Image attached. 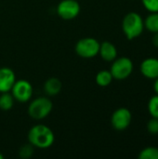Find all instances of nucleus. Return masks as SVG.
<instances>
[{"instance_id": "4468645a", "label": "nucleus", "mask_w": 158, "mask_h": 159, "mask_svg": "<svg viewBox=\"0 0 158 159\" xmlns=\"http://www.w3.org/2000/svg\"><path fill=\"white\" fill-rule=\"evenodd\" d=\"M144 28L151 33L158 32V12H150L144 19Z\"/></svg>"}, {"instance_id": "20e7f679", "label": "nucleus", "mask_w": 158, "mask_h": 159, "mask_svg": "<svg viewBox=\"0 0 158 159\" xmlns=\"http://www.w3.org/2000/svg\"><path fill=\"white\" fill-rule=\"evenodd\" d=\"M134 70V64L131 59L128 57H117L112 61L110 72L115 80H125L129 78Z\"/></svg>"}, {"instance_id": "f257e3e1", "label": "nucleus", "mask_w": 158, "mask_h": 159, "mask_svg": "<svg viewBox=\"0 0 158 159\" xmlns=\"http://www.w3.org/2000/svg\"><path fill=\"white\" fill-rule=\"evenodd\" d=\"M27 139L28 143L34 148L47 149L54 144L55 134L48 126L36 124L29 129Z\"/></svg>"}, {"instance_id": "6e6552de", "label": "nucleus", "mask_w": 158, "mask_h": 159, "mask_svg": "<svg viewBox=\"0 0 158 159\" xmlns=\"http://www.w3.org/2000/svg\"><path fill=\"white\" fill-rule=\"evenodd\" d=\"M132 114L126 107L116 109L111 116V125L117 131L126 130L131 124Z\"/></svg>"}, {"instance_id": "0eeeda50", "label": "nucleus", "mask_w": 158, "mask_h": 159, "mask_svg": "<svg viewBox=\"0 0 158 159\" xmlns=\"http://www.w3.org/2000/svg\"><path fill=\"white\" fill-rule=\"evenodd\" d=\"M80 10L81 7L77 0H61L56 7L58 16L64 20H72L77 18Z\"/></svg>"}, {"instance_id": "6ab92c4d", "label": "nucleus", "mask_w": 158, "mask_h": 159, "mask_svg": "<svg viewBox=\"0 0 158 159\" xmlns=\"http://www.w3.org/2000/svg\"><path fill=\"white\" fill-rule=\"evenodd\" d=\"M142 3L149 12H158V0H142Z\"/></svg>"}, {"instance_id": "4be33fe9", "label": "nucleus", "mask_w": 158, "mask_h": 159, "mask_svg": "<svg viewBox=\"0 0 158 159\" xmlns=\"http://www.w3.org/2000/svg\"><path fill=\"white\" fill-rule=\"evenodd\" d=\"M153 88H154V90H155L156 94H157L158 95V77L155 79V82H154V86H153Z\"/></svg>"}, {"instance_id": "f8f14e48", "label": "nucleus", "mask_w": 158, "mask_h": 159, "mask_svg": "<svg viewBox=\"0 0 158 159\" xmlns=\"http://www.w3.org/2000/svg\"><path fill=\"white\" fill-rule=\"evenodd\" d=\"M43 89L47 96L49 97L57 96L61 91L62 83L58 77H49L45 81Z\"/></svg>"}, {"instance_id": "ddd939ff", "label": "nucleus", "mask_w": 158, "mask_h": 159, "mask_svg": "<svg viewBox=\"0 0 158 159\" xmlns=\"http://www.w3.org/2000/svg\"><path fill=\"white\" fill-rule=\"evenodd\" d=\"M114 78L110 70H101L100 72H98L95 77L96 84L102 88H106L110 86Z\"/></svg>"}, {"instance_id": "9b49d317", "label": "nucleus", "mask_w": 158, "mask_h": 159, "mask_svg": "<svg viewBox=\"0 0 158 159\" xmlns=\"http://www.w3.org/2000/svg\"><path fill=\"white\" fill-rule=\"evenodd\" d=\"M99 55L103 61L107 62H112L117 58L118 52L116 47L113 43L109 41H103L100 45Z\"/></svg>"}, {"instance_id": "dca6fc26", "label": "nucleus", "mask_w": 158, "mask_h": 159, "mask_svg": "<svg viewBox=\"0 0 158 159\" xmlns=\"http://www.w3.org/2000/svg\"><path fill=\"white\" fill-rule=\"evenodd\" d=\"M138 157L140 159H158V148L154 146H149L142 149Z\"/></svg>"}, {"instance_id": "39448f33", "label": "nucleus", "mask_w": 158, "mask_h": 159, "mask_svg": "<svg viewBox=\"0 0 158 159\" xmlns=\"http://www.w3.org/2000/svg\"><path fill=\"white\" fill-rule=\"evenodd\" d=\"M101 43L94 37H84L79 39L74 47L75 53L83 59H92L99 55Z\"/></svg>"}, {"instance_id": "1a4fd4ad", "label": "nucleus", "mask_w": 158, "mask_h": 159, "mask_svg": "<svg viewBox=\"0 0 158 159\" xmlns=\"http://www.w3.org/2000/svg\"><path fill=\"white\" fill-rule=\"evenodd\" d=\"M141 74L147 79L155 80L158 77V59L149 57L144 59L140 65Z\"/></svg>"}, {"instance_id": "7ed1b4c3", "label": "nucleus", "mask_w": 158, "mask_h": 159, "mask_svg": "<svg viewBox=\"0 0 158 159\" xmlns=\"http://www.w3.org/2000/svg\"><path fill=\"white\" fill-rule=\"evenodd\" d=\"M53 110L52 101L46 96L37 97L32 100L28 105L27 113L34 120H43L47 117Z\"/></svg>"}, {"instance_id": "aec40b11", "label": "nucleus", "mask_w": 158, "mask_h": 159, "mask_svg": "<svg viewBox=\"0 0 158 159\" xmlns=\"http://www.w3.org/2000/svg\"><path fill=\"white\" fill-rule=\"evenodd\" d=\"M147 131L150 133V134H153V135H156L158 134V119L157 118H154L152 117L148 123H147Z\"/></svg>"}, {"instance_id": "423d86ee", "label": "nucleus", "mask_w": 158, "mask_h": 159, "mask_svg": "<svg viewBox=\"0 0 158 159\" xmlns=\"http://www.w3.org/2000/svg\"><path fill=\"white\" fill-rule=\"evenodd\" d=\"M10 93L14 97L15 101L20 103H25L31 101L34 93V89L32 84L25 79L16 80L14 83Z\"/></svg>"}, {"instance_id": "9d476101", "label": "nucleus", "mask_w": 158, "mask_h": 159, "mask_svg": "<svg viewBox=\"0 0 158 159\" xmlns=\"http://www.w3.org/2000/svg\"><path fill=\"white\" fill-rule=\"evenodd\" d=\"M15 72L9 67L0 68V93L10 92L14 83L16 82Z\"/></svg>"}, {"instance_id": "2eb2a0df", "label": "nucleus", "mask_w": 158, "mask_h": 159, "mask_svg": "<svg viewBox=\"0 0 158 159\" xmlns=\"http://www.w3.org/2000/svg\"><path fill=\"white\" fill-rule=\"evenodd\" d=\"M15 99L10 92H3L0 95V109L2 111H9L13 108Z\"/></svg>"}, {"instance_id": "f03ea898", "label": "nucleus", "mask_w": 158, "mask_h": 159, "mask_svg": "<svg viewBox=\"0 0 158 159\" xmlns=\"http://www.w3.org/2000/svg\"><path fill=\"white\" fill-rule=\"evenodd\" d=\"M144 29V20L138 12H129L122 20V31L128 40L138 38L142 34Z\"/></svg>"}, {"instance_id": "f3484780", "label": "nucleus", "mask_w": 158, "mask_h": 159, "mask_svg": "<svg viewBox=\"0 0 158 159\" xmlns=\"http://www.w3.org/2000/svg\"><path fill=\"white\" fill-rule=\"evenodd\" d=\"M148 112L154 118L158 119V95L152 96L148 102Z\"/></svg>"}, {"instance_id": "a211bd4d", "label": "nucleus", "mask_w": 158, "mask_h": 159, "mask_svg": "<svg viewBox=\"0 0 158 159\" xmlns=\"http://www.w3.org/2000/svg\"><path fill=\"white\" fill-rule=\"evenodd\" d=\"M34 146L31 145L29 143L23 146L20 147V151H19V156L23 159H27L29 157H31L33 156V153H34Z\"/></svg>"}, {"instance_id": "412c9836", "label": "nucleus", "mask_w": 158, "mask_h": 159, "mask_svg": "<svg viewBox=\"0 0 158 159\" xmlns=\"http://www.w3.org/2000/svg\"><path fill=\"white\" fill-rule=\"evenodd\" d=\"M152 44L154 45V47L158 48V32L157 33H154L153 37H152Z\"/></svg>"}, {"instance_id": "5701e85b", "label": "nucleus", "mask_w": 158, "mask_h": 159, "mask_svg": "<svg viewBox=\"0 0 158 159\" xmlns=\"http://www.w3.org/2000/svg\"><path fill=\"white\" fill-rule=\"evenodd\" d=\"M0 159H4V155L0 152Z\"/></svg>"}]
</instances>
